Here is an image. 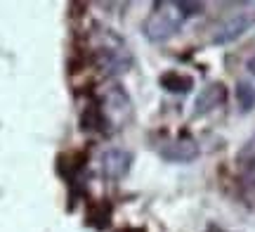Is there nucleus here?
Listing matches in <instances>:
<instances>
[{
    "mask_svg": "<svg viewBox=\"0 0 255 232\" xmlns=\"http://www.w3.org/2000/svg\"><path fill=\"white\" fill-rule=\"evenodd\" d=\"M203 12L201 2H175V0H163V2H156L154 9L149 12L144 26V36L154 43H161L165 38L175 36L187 19L196 17Z\"/></svg>",
    "mask_w": 255,
    "mask_h": 232,
    "instance_id": "1",
    "label": "nucleus"
},
{
    "mask_svg": "<svg viewBox=\"0 0 255 232\" xmlns=\"http://www.w3.org/2000/svg\"><path fill=\"white\" fill-rule=\"evenodd\" d=\"M161 85H163L168 93L184 95L194 88V78H191V76H184V74H177V71H168V74L161 76Z\"/></svg>",
    "mask_w": 255,
    "mask_h": 232,
    "instance_id": "7",
    "label": "nucleus"
},
{
    "mask_svg": "<svg viewBox=\"0 0 255 232\" xmlns=\"http://www.w3.org/2000/svg\"><path fill=\"white\" fill-rule=\"evenodd\" d=\"M239 164L241 168H248V166H255V138H251L244 145V149L239 152Z\"/></svg>",
    "mask_w": 255,
    "mask_h": 232,
    "instance_id": "9",
    "label": "nucleus"
},
{
    "mask_svg": "<svg viewBox=\"0 0 255 232\" xmlns=\"http://www.w3.org/2000/svg\"><path fill=\"white\" fill-rule=\"evenodd\" d=\"M130 164H132V154L126 152V149H107L102 154V173L109 180H121V178L128 176L130 171Z\"/></svg>",
    "mask_w": 255,
    "mask_h": 232,
    "instance_id": "4",
    "label": "nucleus"
},
{
    "mask_svg": "<svg viewBox=\"0 0 255 232\" xmlns=\"http://www.w3.org/2000/svg\"><path fill=\"white\" fill-rule=\"evenodd\" d=\"M237 102L241 107V112H251L255 107V88L246 81H241L237 85Z\"/></svg>",
    "mask_w": 255,
    "mask_h": 232,
    "instance_id": "8",
    "label": "nucleus"
},
{
    "mask_svg": "<svg viewBox=\"0 0 255 232\" xmlns=\"http://www.w3.org/2000/svg\"><path fill=\"white\" fill-rule=\"evenodd\" d=\"M227 100V88L222 83H208L194 100V112L199 114H208L213 109H218L220 104H225Z\"/></svg>",
    "mask_w": 255,
    "mask_h": 232,
    "instance_id": "6",
    "label": "nucleus"
},
{
    "mask_svg": "<svg viewBox=\"0 0 255 232\" xmlns=\"http://www.w3.org/2000/svg\"><path fill=\"white\" fill-rule=\"evenodd\" d=\"M97 112L102 119V128L119 130L130 119V100L119 83L104 85L97 95Z\"/></svg>",
    "mask_w": 255,
    "mask_h": 232,
    "instance_id": "2",
    "label": "nucleus"
},
{
    "mask_svg": "<svg viewBox=\"0 0 255 232\" xmlns=\"http://www.w3.org/2000/svg\"><path fill=\"white\" fill-rule=\"evenodd\" d=\"M248 71H251V74L255 76V55L251 57V59H248Z\"/></svg>",
    "mask_w": 255,
    "mask_h": 232,
    "instance_id": "10",
    "label": "nucleus"
},
{
    "mask_svg": "<svg viewBox=\"0 0 255 232\" xmlns=\"http://www.w3.org/2000/svg\"><path fill=\"white\" fill-rule=\"evenodd\" d=\"M255 24V12H237L227 17L213 33V43L215 45H225V43H232L237 40L239 36H244L248 28Z\"/></svg>",
    "mask_w": 255,
    "mask_h": 232,
    "instance_id": "3",
    "label": "nucleus"
},
{
    "mask_svg": "<svg viewBox=\"0 0 255 232\" xmlns=\"http://www.w3.org/2000/svg\"><path fill=\"white\" fill-rule=\"evenodd\" d=\"M161 157L165 161H175V164H189L199 157V145L191 138H177L161 147Z\"/></svg>",
    "mask_w": 255,
    "mask_h": 232,
    "instance_id": "5",
    "label": "nucleus"
}]
</instances>
